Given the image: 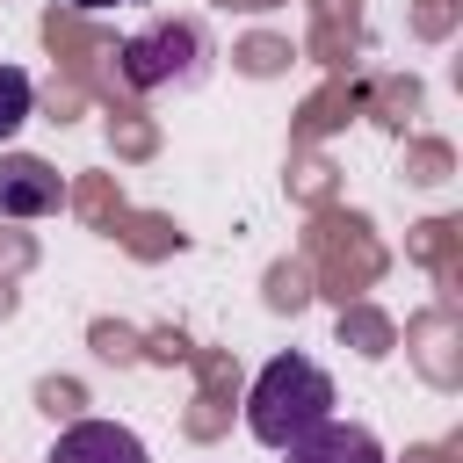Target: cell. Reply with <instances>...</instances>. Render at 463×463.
Masks as SVG:
<instances>
[{
  "instance_id": "obj_1",
  "label": "cell",
  "mask_w": 463,
  "mask_h": 463,
  "mask_svg": "<svg viewBox=\"0 0 463 463\" xmlns=\"http://www.w3.org/2000/svg\"><path fill=\"white\" fill-rule=\"evenodd\" d=\"M333 405H340V391H333V376L311 354H275L253 376V391H246V434L282 456L289 441H304L311 427H326Z\"/></svg>"
},
{
  "instance_id": "obj_2",
  "label": "cell",
  "mask_w": 463,
  "mask_h": 463,
  "mask_svg": "<svg viewBox=\"0 0 463 463\" xmlns=\"http://www.w3.org/2000/svg\"><path fill=\"white\" fill-rule=\"evenodd\" d=\"M195 72H203V36L188 22H159V29L123 43V80L130 87H166V80H195Z\"/></svg>"
},
{
  "instance_id": "obj_3",
  "label": "cell",
  "mask_w": 463,
  "mask_h": 463,
  "mask_svg": "<svg viewBox=\"0 0 463 463\" xmlns=\"http://www.w3.org/2000/svg\"><path fill=\"white\" fill-rule=\"evenodd\" d=\"M43 463H152V449L123 427V420H72Z\"/></svg>"
},
{
  "instance_id": "obj_4",
  "label": "cell",
  "mask_w": 463,
  "mask_h": 463,
  "mask_svg": "<svg viewBox=\"0 0 463 463\" xmlns=\"http://www.w3.org/2000/svg\"><path fill=\"white\" fill-rule=\"evenodd\" d=\"M58 210V174L29 152L0 159V217H51Z\"/></svg>"
},
{
  "instance_id": "obj_5",
  "label": "cell",
  "mask_w": 463,
  "mask_h": 463,
  "mask_svg": "<svg viewBox=\"0 0 463 463\" xmlns=\"http://www.w3.org/2000/svg\"><path fill=\"white\" fill-rule=\"evenodd\" d=\"M282 456H289V463H383L376 434L354 427V420H326V427H311L304 441H289Z\"/></svg>"
},
{
  "instance_id": "obj_6",
  "label": "cell",
  "mask_w": 463,
  "mask_h": 463,
  "mask_svg": "<svg viewBox=\"0 0 463 463\" xmlns=\"http://www.w3.org/2000/svg\"><path fill=\"white\" fill-rule=\"evenodd\" d=\"M29 109H36V87H29V72L22 65H0V145L29 123Z\"/></svg>"
},
{
  "instance_id": "obj_7",
  "label": "cell",
  "mask_w": 463,
  "mask_h": 463,
  "mask_svg": "<svg viewBox=\"0 0 463 463\" xmlns=\"http://www.w3.org/2000/svg\"><path fill=\"white\" fill-rule=\"evenodd\" d=\"M72 7H87V14H101V7H137V0H72Z\"/></svg>"
}]
</instances>
